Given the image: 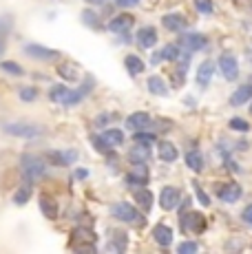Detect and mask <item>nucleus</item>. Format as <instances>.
I'll return each mask as SVG.
<instances>
[{"instance_id": "42", "label": "nucleus", "mask_w": 252, "mask_h": 254, "mask_svg": "<svg viewBox=\"0 0 252 254\" xmlns=\"http://www.w3.org/2000/svg\"><path fill=\"white\" fill-rule=\"evenodd\" d=\"M89 177H91V170L86 168V166H77V168H73V179L75 182H86Z\"/></svg>"}, {"instance_id": "33", "label": "nucleus", "mask_w": 252, "mask_h": 254, "mask_svg": "<svg viewBox=\"0 0 252 254\" xmlns=\"http://www.w3.org/2000/svg\"><path fill=\"white\" fill-rule=\"evenodd\" d=\"M250 97H252V84H244V86H239V89L232 93L230 104L232 106H241V104H246Z\"/></svg>"}, {"instance_id": "24", "label": "nucleus", "mask_w": 252, "mask_h": 254, "mask_svg": "<svg viewBox=\"0 0 252 254\" xmlns=\"http://www.w3.org/2000/svg\"><path fill=\"white\" fill-rule=\"evenodd\" d=\"M146 89L151 95H157V97H166L168 95V84L162 75H151L146 80Z\"/></svg>"}, {"instance_id": "9", "label": "nucleus", "mask_w": 252, "mask_h": 254, "mask_svg": "<svg viewBox=\"0 0 252 254\" xmlns=\"http://www.w3.org/2000/svg\"><path fill=\"white\" fill-rule=\"evenodd\" d=\"M56 73L58 77H62V82H69V84H77L82 80V73H80V66L75 62H69V60H60L56 64Z\"/></svg>"}, {"instance_id": "48", "label": "nucleus", "mask_w": 252, "mask_h": 254, "mask_svg": "<svg viewBox=\"0 0 252 254\" xmlns=\"http://www.w3.org/2000/svg\"><path fill=\"white\" fill-rule=\"evenodd\" d=\"M4 51H7V36H0V58L4 56Z\"/></svg>"}, {"instance_id": "22", "label": "nucleus", "mask_w": 252, "mask_h": 254, "mask_svg": "<svg viewBox=\"0 0 252 254\" xmlns=\"http://www.w3.org/2000/svg\"><path fill=\"white\" fill-rule=\"evenodd\" d=\"M241 192H244V190H241L239 184H226V186H221V188L217 190V194H219V199L224 203H235L237 199L241 197Z\"/></svg>"}, {"instance_id": "31", "label": "nucleus", "mask_w": 252, "mask_h": 254, "mask_svg": "<svg viewBox=\"0 0 252 254\" xmlns=\"http://www.w3.org/2000/svg\"><path fill=\"white\" fill-rule=\"evenodd\" d=\"M18 100H20L22 104H33V102L40 100V89L33 84L20 86V89H18Z\"/></svg>"}, {"instance_id": "10", "label": "nucleus", "mask_w": 252, "mask_h": 254, "mask_svg": "<svg viewBox=\"0 0 252 254\" xmlns=\"http://www.w3.org/2000/svg\"><path fill=\"white\" fill-rule=\"evenodd\" d=\"M80 20L84 27H89L91 31H104L106 29V22H104V16L93 7H84L80 11Z\"/></svg>"}, {"instance_id": "38", "label": "nucleus", "mask_w": 252, "mask_h": 254, "mask_svg": "<svg viewBox=\"0 0 252 254\" xmlns=\"http://www.w3.org/2000/svg\"><path fill=\"white\" fill-rule=\"evenodd\" d=\"M109 250H113V252H124L126 250V234L124 232H118L113 237V241L109 243Z\"/></svg>"}, {"instance_id": "26", "label": "nucleus", "mask_w": 252, "mask_h": 254, "mask_svg": "<svg viewBox=\"0 0 252 254\" xmlns=\"http://www.w3.org/2000/svg\"><path fill=\"white\" fill-rule=\"evenodd\" d=\"M162 24L168 29V31H184L186 29V18L182 16V13H166V16L162 18Z\"/></svg>"}, {"instance_id": "35", "label": "nucleus", "mask_w": 252, "mask_h": 254, "mask_svg": "<svg viewBox=\"0 0 252 254\" xmlns=\"http://www.w3.org/2000/svg\"><path fill=\"white\" fill-rule=\"evenodd\" d=\"M133 141H135V144L153 146L155 141H157V135H155V133H148L146 128H144V130H135V133H133Z\"/></svg>"}, {"instance_id": "2", "label": "nucleus", "mask_w": 252, "mask_h": 254, "mask_svg": "<svg viewBox=\"0 0 252 254\" xmlns=\"http://www.w3.org/2000/svg\"><path fill=\"white\" fill-rule=\"evenodd\" d=\"M0 130L9 137L18 139H40L47 133L45 126L36 124V122H4V124H0Z\"/></svg>"}, {"instance_id": "37", "label": "nucleus", "mask_w": 252, "mask_h": 254, "mask_svg": "<svg viewBox=\"0 0 252 254\" xmlns=\"http://www.w3.org/2000/svg\"><path fill=\"white\" fill-rule=\"evenodd\" d=\"M179 56H182V47H179V45H166L162 49L164 62H177Z\"/></svg>"}, {"instance_id": "15", "label": "nucleus", "mask_w": 252, "mask_h": 254, "mask_svg": "<svg viewBox=\"0 0 252 254\" xmlns=\"http://www.w3.org/2000/svg\"><path fill=\"white\" fill-rule=\"evenodd\" d=\"M38 208H40L42 217L49 219V221H56L58 214H60V206H58V201L49 194H40L38 197Z\"/></svg>"}, {"instance_id": "41", "label": "nucleus", "mask_w": 252, "mask_h": 254, "mask_svg": "<svg viewBox=\"0 0 252 254\" xmlns=\"http://www.w3.org/2000/svg\"><path fill=\"white\" fill-rule=\"evenodd\" d=\"M230 128L239 130V133H246V130H250V124L246 120H241V117H232V120H230Z\"/></svg>"}, {"instance_id": "1", "label": "nucleus", "mask_w": 252, "mask_h": 254, "mask_svg": "<svg viewBox=\"0 0 252 254\" xmlns=\"http://www.w3.org/2000/svg\"><path fill=\"white\" fill-rule=\"evenodd\" d=\"M18 170H20L22 182L33 186L49 179L51 175V166L45 159V155H36V153H22L20 162H18Z\"/></svg>"}, {"instance_id": "30", "label": "nucleus", "mask_w": 252, "mask_h": 254, "mask_svg": "<svg viewBox=\"0 0 252 254\" xmlns=\"http://www.w3.org/2000/svg\"><path fill=\"white\" fill-rule=\"evenodd\" d=\"M212 75H215V62H212V60L201 62V66L197 69V84L206 86L208 82L212 80Z\"/></svg>"}, {"instance_id": "19", "label": "nucleus", "mask_w": 252, "mask_h": 254, "mask_svg": "<svg viewBox=\"0 0 252 254\" xmlns=\"http://www.w3.org/2000/svg\"><path fill=\"white\" fill-rule=\"evenodd\" d=\"M153 239L159 248L173 246V228L166 226V223H157V226L153 228Z\"/></svg>"}, {"instance_id": "28", "label": "nucleus", "mask_w": 252, "mask_h": 254, "mask_svg": "<svg viewBox=\"0 0 252 254\" xmlns=\"http://www.w3.org/2000/svg\"><path fill=\"white\" fill-rule=\"evenodd\" d=\"M151 159V146H144V144H135L133 148L128 150V162L135 164V162H146Z\"/></svg>"}, {"instance_id": "4", "label": "nucleus", "mask_w": 252, "mask_h": 254, "mask_svg": "<svg viewBox=\"0 0 252 254\" xmlns=\"http://www.w3.org/2000/svg\"><path fill=\"white\" fill-rule=\"evenodd\" d=\"M22 53L27 58L36 62H42V64H58L62 60V51L58 49H51V47H45L40 42H25L22 45Z\"/></svg>"}, {"instance_id": "23", "label": "nucleus", "mask_w": 252, "mask_h": 254, "mask_svg": "<svg viewBox=\"0 0 252 254\" xmlns=\"http://www.w3.org/2000/svg\"><path fill=\"white\" fill-rule=\"evenodd\" d=\"M157 155H159V159H162V162L173 164V162H177L179 150H177V146L173 144V141H159V146H157Z\"/></svg>"}, {"instance_id": "14", "label": "nucleus", "mask_w": 252, "mask_h": 254, "mask_svg": "<svg viewBox=\"0 0 252 254\" xmlns=\"http://www.w3.org/2000/svg\"><path fill=\"white\" fill-rule=\"evenodd\" d=\"M182 230L184 232H192V234H199L203 228H206V221H203V217L199 212H186L182 214Z\"/></svg>"}, {"instance_id": "29", "label": "nucleus", "mask_w": 252, "mask_h": 254, "mask_svg": "<svg viewBox=\"0 0 252 254\" xmlns=\"http://www.w3.org/2000/svg\"><path fill=\"white\" fill-rule=\"evenodd\" d=\"M135 201H137V206L144 210V212H148V210L153 208V192L146 188V186H142V188H135Z\"/></svg>"}, {"instance_id": "36", "label": "nucleus", "mask_w": 252, "mask_h": 254, "mask_svg": "<svg viewBox=\"0 0 252 254\" xmlns=\"http://www.w3.org/2000/svg\"><path fill=\"white\" fill-rule=\"evenodd\" d=\"M113 120H118V115L111 113V111H102V113L95 115L93 124H95V128H98V130H102V128H106V126H111V122H113Z\"/></svg>"}, {"instance_id": "6", "label": "nucleus", "mask_w": 252, "mask_h": 254, "mask_svg": "<svg viewBox=\"0 0 252 254\" xmlns=\"http://www.w3.org/2000/svg\"><path fill=\"white\" fill-rule=\"evenodd\" d=\"M45 159L51 168H71L77 164L80 153L75 148H49L45 150Z\"/></svg>"}, {"instance_id": "8", "label": "nucleus", "mask_w": 252, "mask_h": 254, "mask_svg": "<svg viewBox=\"0 0 252 254\" xmlns=\"http://www.w3.org/2000/svg\"><path fill=\"white\" fill-rule=\"evenodd\" d=\"M135 24V18L130 16L128 11H120L115 16H111L106 20V31L111 33H124V31H130V27Z\"/></svg>"}, {"instance_id": "47", "label": "nucleus", "mask_w": 252, "mask_h": 254, "mask_svg": "<svg viewBox=\"0 0 252 254\" xmlns=\"http://www.w3.org/2000/svg\"><path fill=\"white\" fill-rule=\"evenodd\" d=\"M159 62H164V58H162V51H157V53H153V56H151V64H155V66H157Z\"/></svg>"}, {"instance_id": "11", "label": "nucleus", "mask_w": 252, "mask_h": 254, "mask_svg": "<svg viewBox=\"0 0 252 254\" xmlns=\"http://www.w3.org/2000/svg\"><path fill=\"white\" fill-rule=\"evenodd\" d=\"M135 42H137L139 49H153L155 45L159 42V33L157 29L151 27V24H146V27H139L137 31H135Z\"/></svg>"}, {"instance_id": "50", "label": "nucleus", "mask_w": 252, "mask_h": 254, "mask_svg": "<svg viewBox=\"0 0 252 254\" xmlns=\"http://www.w3.org/2000/svg\"><path fill=\"white\" fill-rule=\"evenodd\" d=\"M86 2H89V4H91V2H93V0H86Z\"/></svg>"}, {"instance_id": "12", "label": "nucleus", "mask_w": 252, "mask_h": 254, "mask_svg": "<svg viewBox=\"0 0 252 254\" xmlns=\"http://www.w3.org/2000/svg\"><path fill=\"white\" fill-rule=\"evenodd\" d=\"M182 203V192L175 186H164L162 192H159V206L164 210H175Z\"/></svg>"}, {"instance_id": "34", "label": "nucleus", "mask_w": 252, "mask_h": 254, "mask_svg": "<svg viewBox=\"0 0 252 254\" xmlns=\"http://www.w3.org/2000/svg\"><path fill=\"white\" fill-rule=\"evenodd\" d=\"M184 159H186V166H188V168L195 170V173H199V170L203 168V157H201L199 150H195V148L188 150L186 157H184Z\"/></svg>"}, {"instance_id": "7", "label": "nucleus", "mask_w": 252, "mask_h": 254, "mask_svg": "<svg viewBox=\"0 0 252 254\" xmlns=\"http://www.w3.org/2000/svg\"><path fill=\"white\" fill-rule=\"evenodd\" d=\"M148 179H151V173H148L146 162H135L133 168L126 173L124 182L128 188H142V186H148Z\"/></svg>"}, {"instance_id": "40", "label": "nucleus", "mask_w": 252, "mask_h": 254, "mask_svg": "<svg viewBox=\"0 0 252 254\" xmlns=\"http://www.w3.org/2000/svg\"><path fill=\"white\" fill-rule=\"evenodd\" d=\"M197 250H199V246H197L195 241H184L177 246V252L179 254H195Z\"/></svg>"}, {"instance_id": "18", "label": "nucleus", "mask_w": 252, "mask_h": 254, "mask_svg": "<svg viewBox=\"0 0 252 254\" xmlns=\"http://www.w3.org/2000/svg\"><path fill=\"white\" fill-rule=\"evenodd\" d=\"M219 69H221V73H224L226 80H237V75H239L237 58L230 56V53H224V56L219 58Z\"/></svg>"}, {"instance_id": "46", "label": "nucleus", "mask_w": 252, "mask_h": 254, "mask_svg": "<svg viewBox=\"0 0 252 254\" xmlns=\"http://www.w3.org/2000/svg\"><path fill=\"white\" fill-rule=\"evenodd\" d=\"M118 40H120V45H130V40H133V38H130V33L128 31H124V33H118Z\"/></svg>"}, {"instance_id": "39", "label": "nucleus", "mask_w": 252, "mask_h": 254, "mask_svg": "<svg viewBox=\"0 0 252 254\" xmlns=\"http://www.w3.org/2000/svg\"><path fill=\"white\" fill-rule=\"evenodd\" d=\"M195 2V9L203 16H210L212 11H215V4H212V0H192Z\"/></svg>"}, {"instance_id": "20", "label": "nucleus", "mask_w": 252, "mask_h": 254, "mask_svg": "<svg viewBox=\"0 0 252 254\" xmlns=\"http://www.w3.org/2000/svg\"><path fill=\"white\" fill-rule=\"evenodd\" d=\"M124 69L130 77H137L144 73L146 64H144V60L137 56V53H128V56H124Z\"/></svg>"}, {"instance_id": "45", "label": "nucleus", "mask_w": 252, "mask_h": 254, "mask_svg": "<svg viewBox=\"0 0 252 254\" xmlns=\"http://www.w3.org/2000/svg\"><path fill=\"white\" fill-rule=\"evenodd\" d=\"M241 219H244V221L248 223V226H252V203L244 208V212H241Z\"/></svg>"}, {"instance_id": "25", "label": "nucleus", "mask_w": 252, "mask_h": 254, "mask_svg": "<svg viewBox=\"0 0 252 254\" xmlns=\"http://www.w3.org/2000/svg\"><path fill=\"white\" fill-rule=\"evenodd\" d=\"M102 135H104L106 141H109L111 146H115V148L124 146V141H126V135L120 126H106V128H102Z\"/></svg>"}, {"instance_id": "49", "label": "nucleus", "mask_w": 252, "mask_h": 254, "mask_svg": "<svg viewBox=\"0 0 252 254\" xmlns=\"http://www.w3.org/2000/svg\"><path fill=\"white\" fill-rule=\"evenodd\" d=\"M31 75H33V77H36V80H49V77H47V75H45V73H31Z\"/></svg>"}, {"instance_id": "3", "label": "nucleus", "mask_w": 252, "mask_h": 254, "mask_svg": "<svg viewBox=\"0 0 252 254\" xmlns=\"http://www.w3.org/2000/svg\"><path fill=\"white\" fill-rule=\"evenodd\" d=\"M95 86H98V82H95L93 73H86V75H82V80L77 82L75 89H69V93L64 95V100L60 102L62 109H75V106H80L82 102H84L86 97H89L91 93L95 91Z\"/></svg>"}, {"instance_id": "5", "label": "nucleus", "mask_w": 252, "mask_h": 254, "mask_svg": "<svg viewBox=\"0 0 252 254\" xmlns=\"http://www.w3.org/2000/svg\"><path fill=\"white\" fill-rule=\"evenodd\" d=\"M111 217L120 223H130V226H142L144 223V214L128 201L111 203Z\"/></svg>"}, {"instance_id": "32", "label": "nucleus", "mask_w": 252, "mask_h": 254, "mask_svg": "<svg viewBox=\"0 0 252 254\" xmlns=\"http://www.w3.org/2000/svg\"><path fill=\"white\" fill-rule=\"evenodd\" d=\"M66 93H69V86H66V82H62V84H51L49 91H47V100L53 102V104H60V102L64 100Z\"/></svg>"}, {"instance_id": "13", "label": "nucleus", "mask_w": 252, "mask_h": 254, "mask_svg": "<svg viewBox=\"0 0 252 254\" xmlns=\"http://www.w3.org/2000/svg\"><path fill=\"white\" fill-rule=\"evenodd\" d=\"M126 128L128 130H144V128H148V126L153 124V120H151V113H146V111H135V113H130L128 117H126Z\"/></svg>"}, {"instance_id": "21", "label": "nucleus", "mask_w": 252, "mask_h": 254, "mask_svg": "<svg viewBox=\"0 0 252 254\" xmlns=\"http://www.w3.org/2000/svg\"><path fill=\"white\" fill-rule=\"evenodd\" d=\"M89 141H91V146L95 148V153L104 155V157H109V155L115 153V146H111L109 141H106V137L102 135V130L100 133H89Z\"/></svg>"}, {"instance_id": "27", "label": "nucleus", "mask_w": 252, "mask_h": 254, "mask_svg": "<svg viewBox=\"0 0 252 254\" xmlns=\"http://www.w3.org/2000/svg\"><path fill=\"white\" fill-rule=\"evenodd\" d=\"M0 71L9 77H25L27 71L22 64H18L16 60H0Z\"/></svg>"}, {"instance_id": "44", "label": "nucleus", "mask_w": 252, "mask_h": 254, "mask_svg": "<svg viewBox=\"0 0 252 254\" xmlns=\"http://www.w3.org/2000/svg\"><path fill=\"white\" fill-rule=\"evenodd\" d=\"M195 194H197V199H199L201 206H210V197H208V194L203 192V190H201L197 184H195Z\"/></svg>"}, {"instance_id": "17", "label": "nucleus", "mask_w": 252, "mask_h": 254, "mask_svg": "<svg viewBox=\"0 0 252 254\" xmlns=\"http://www.w3.org/2000/svg\"><path fill=\"white\" fill-rule=\"evenodd\" d=\"M208 45V38L203 33H184L182 40H179V47H184L186 51H201L203 47Z\"/></svg>"}, {"instance_id": "16", "label": "nucleus", "mask_w": 252, "mask_h": 254, "mask_svg": "<svg viewBox=\"0 0 252 254\" xmlns=\"http://www.w3.org/2000/svg\"><path fill=\"white\" fill-rule=\"evenodd\" d=\"M33 188H36V186L27 184V182H22L20 186H16V190H13V194H11V203H13V206H18V208L27 206V203L31 201V197H33Z\"/></svg>"}, {"instance_id": "43", "label": "nucleus", "mask_w": 252, "mask_h": 254, "mask_svg": "<svg viewBox=\"0 0 252 254\" xmlns=\"http://www.w3.org/2000/svg\"><path fill=\"white\" fill-rule=\"evenodd\" d=\"M139 2H142V0H113V4L118 9H133V7H137Z\"/></svg>"}]
</instances>
